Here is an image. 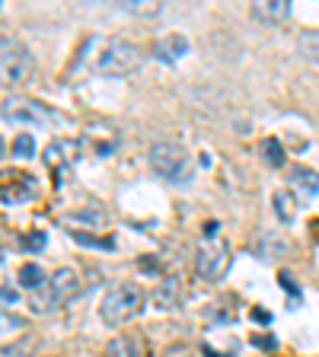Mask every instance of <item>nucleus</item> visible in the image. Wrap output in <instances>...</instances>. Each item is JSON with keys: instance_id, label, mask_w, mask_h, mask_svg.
<instances>
[{"instance_id": "f257e3e1", "label": "nucleus", "mask_w": 319, "mask_h": 357, "mask_svg": "<svg viewBox=\"0 0 319 357\" xmlns=\"http://www.w3.org/2000/svg\"><path fill=\"white\" fill-rule=\"evenodd\" d=\"M138 64H141V48L131 45L128 38H109V36H93L83 45L80 58H77V67L103 77L134 74Z\"/></svg>"}, {"instance_id": "6ab92c4d", "label": "nucleus", "mask_w": 319, "mask_h": 357, "mask_svg": "<svg viewBox=\"0 0 319 357\" xmlns=\"http://www.w3.org/2000/svg\"><path fill=\"white\" fill-rule=\"evenodd\" d=\"M22 245H26V249H32V252H36V249H45V233H36V236H26V239H22Z\"/></svg>"}, {"instance_id": "423d86ee", "label": "nucleus", "mask_w": 319, "mask_h": 357, "mask_svg": "<svg viewBox=\"0 0 319 357\" xmlns=\"http://www.w3.org/2000/svg\"><path fill=\"white\" fill-rule=\"evenodd\" d=\"M3 119L20 121V125H45L52 119V112L42 102H32V99H7L3 102Z\"/></svg>"}, {"instance_id": "9b49d317", "label": "nucleus", "mask_w": 319, "mask_h": 357, "mask_svg": "<svg viewBox=\"0 0 319 357\" xmlns=\"http://www.w3.org/2000/svg\"><path fill=\"white\" fill-rule=\"evenodd\" d=\"M253 13L265 22H284L290 16V3L288 0H259L253 3Z\"/></svg>"}, {"instance_id": "a211bd4d", "label": "nucleus", "mask_w": 319, "mask_h": 357, "mask_svg": "<svg viewBox=\"0 0 319 357\" xmlns=\"http://www.w3.org/2000/svg\"><path fill=\"white\" fill-rule=\"evenodd\" d=\"M74 239L77 243H83V245H96V249H112V239H96V236H87V233H74Z\"/></svg>"}, {"instance_id": "412c9836", "label": "nucleus", "mask_w": 319, "mask_h": 357, "mask_svg": "<svg viewBox=\"0 0 319 357\" xmlns=\"http://www.w3.org/2000/svg\"><path fill=\"white\" fill-rule=\"evenodd\" d=\"M0 156H3V137H0Z\"/></svg>"}, {"instance_id": "1a4fd4ad", "label": "nucleus", "mask_w": 319, "mask_h": 357, "mask_svg": "<svg viewBox=\"0 0 319 357\" xmlns=\"http://www.w3.org/2000/svg\"><path fill=\"white\" fill-rule=\"evenodd\" d=\"M188 52H192V45H188L186 36H166V38H160L154 48V54L160 61H166V64H179Z\"/></svg>"}, {"instance_id": "9d476101", "label": "nucleus", "mask_w": 319, "mask_h": 357, "mask_svg": "<svg viewBox=\"0 0 319 357\" xmlns=\"http://www.w3.org/2000/svg\"><path fill=\"white\" fill-rule=\"evenodd\" d=\"M290 185L297 188L304 198H316L319 195V172L306 169V166H294V172H290Z\"/></svg>"}, {"instance_id": "4468645a", "label": "nucleus", "mask_w": 319, "mask_h": 357, "mask_svg": "<svg viewBox=\"0 0 319 357\" xmlns=\"http://www.w3.org/2000/svg\"><path fill=\"white\" fill-rule=\"evenodd\" d=\"M300 54H304L306 61H313V64H319V29L300 36Z\"/></svg>"}, {"instance_id": "39448f33", "label": "nucleus", "mask_w": 319, "mask_h": 357, "mask_svg": "<svg viewBox=\"0 0 319 357\" xmlns=\"http://www.w3.org/2000/svg\"><path fill=\"white\" fill-rule=\"evenodd\" d=\"M36 74V61H32L29 48L16 38H0V83L20 86V83L32 80Z\"/></svg>"}, {"instance_id": "dca6fc26", "label": "nucleus", "mask_w": 319, "mask_h": 357, "mask_svg": "<svg viewBox=\"0 0 319 357\" xmlns=\"http://www.w3.org/2000/svg\"><path fill=\"white\" fill-rule=\"evenodd\" d=\"M13 156H22V160H29L36 156V141H32V134H20L13 141Z\"/></svg>"}, {"instance_id": "6e6552de", "label": "nucleus", "mask_w": 319, "mask_h": 357, "mask_svg": "<svg viewBox=\"0 0 319 357\" xmlns=\"http://www.w3.org/2000/svg\"><path fill=\"white\" fill-rule=\"evenodd\" d=\"M105 354L109 357H150V344L144 342L141 335H119L115 342H109Z\"/></svg>"}, {"instance_id": "2eb2a0df", "label": "nucleus", "mask_w": 319, "mask_h": 357, "mask_svg": "<svg viewBox=\"0 0 319 357\" xmlns=\"http://www.w3.org/2000/svg\"><path fill=\"white\" fill-rule=\"evenodd\" d=\"M262 156H265V163L268 166H284V150H281V144L275 141V137H268L265 144H262Z\"/></svg>"}, {"instance_id": "aec40b11", "label": "nucleus", "mask_w": 319, "mask_h": 357, "mask_svg": "<svg viewBox=\"0 0 319 357\" xmlns=\"http://www.w3.org/2000/svg\"><path fill=\"white\" fill-rule=\"evenodd\" d=\"M0 300H3V303H16V290H0Z\"/></svg>"}, {"instance_id": "7ed1b4c3", "label": "nucleus", "mask_w": 319, "mask_h": 357, "mask_svg": "<svg viewBox=\"0 0 319 357\" xmlns=\"http://www.w3.org/2000/svg\"><path fill=\"white\" fill-rule=\"evenodd\" d=\"M195 268L205 281H221L230 268V245L221 236V227L217 223H208L205 227V236L195 245Z\"/></svg>"}, {"instance_id": "ddd939ff", "label": "nucleus", "mask_w": 319, "mask_h": 357, "mask_svg": "<svg viewBox=\"0 0 319 357\" xmlns=\"http://www.w3.org/2000/svg\"><path fill=\"white\" fill-rule=\"evenodd\" d=\"M20 284L26 290H38V287H45V271L36 265V261H29V265H22L20 268Z\"/></svg>"}, {"instance_id": "f03ea898", "label": "nucleus", "mask_w": 319, "mask_h": 357, "mask_svg": "<svg viewBox=\"0 0 319 357\" xmlns=\"http://www.w3.org/2000/svg\"><path fill=\"white\" fill-rule=\"evenodd\" d=\"M144 306H147V294L138 284H115L103 297L99 316H103L105 326H128L141 316Z\"/></svg>"}, {"instance_id": "f3484780", "label": "nucleus", "mask_w": 319, "mask_h": 357, "mask_svg": "<svg viewBox=\"0 0 319 357\" xmlns=\"http://www.w3.org/2000/svg\"><path fill=\"white\" fill-rule=\"evenodd\" d=\"M275 208H278V217H281L284 223L294 220V211H290V195L288 192H278L275 195Z\"/></svg>"}, {"instance_id": "f8f14e48", "label": "nucleus", "mask_w": 319, "mask_h": 357, "mask_svg": "<svg viewBox=\"0 0 319 357\" xmlns=\"http://www.w3.org/2000/svg\"><path fill=\"white\" fill-rule=\"evenodd\" d=\"M119 10L134 13V16H160L163 13V3H156V0H125V3H119Z\"/></svg>"}, {"instance_id": "0eeeda50", "label": "nucleus", "mask_w": 319, "mask_h": 357, "mask_svg": "<svg viewBox=\"0 0 319 357\" xmlns=\"http://www.w3.org/2000/svg\"><path fill=\"white\" fill-rule=\"evenodd\" d=\"M80 290V278H77L74 268H58L48 281V294H52V303H61V300H71Z\"/></svg>"}, {"instance_id": "20e7f679", "label": "nucleus", "mask_w": 319, "mask_h": 357, "mask_svg": "<svg viewBox=\"0 0 319 357\" xmlns=\"http://www.w3.org/2000/svg\"><path fill=\"white\" fill-rule=\"evenodd\" d=\"M150 166L160 178L172 182V185H186L192 178V156L182 144L176 141H160L150 147Z\"/></svg>"}]
</instances>
